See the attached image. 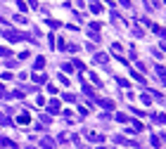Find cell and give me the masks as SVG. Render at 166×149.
Returning a JSON list of instances; mask_svg holds the SVG:
<instances>
[{"label":"cell","instance_id":"obj_1","mask_svg":"<svg viewBox=\"0 0 166 149\" xmlns=\"http://www.w3.org/2000/svg\"><path fill=\"white\" fill-rule=\"evenodd\" d=\"M43 147H45V149H52V147H55V144H52V142H50V140H43Z\"/></svg>","mask_w":166,"mask_h":149}]
</instances>
